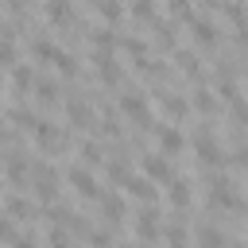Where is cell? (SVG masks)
Wrapping results in <instances>:
<instances>
[{"mask_svg": "<svg viewBox=\"0 0 248 248\" xmlns=\"http://www.w3.org/2000/svg\"><path fill=\"white\" fill-rule=\"evenodd\" d=\"M35 143H39L43 151H58V147L66 143V136H62V128H54L50 120H39V124H35Z\"/></svg>", "mask_w": 248, "mask_h": 248, "instance_id": "cell-1", "label": "cell"}, {"mask_svg": "<svg viewBox=\"0 0 248 248\" xmlns=\"http://www.w3.org/2000/svg\"><path fill=\"white\" fill-rule=\"evenodd\" d=\"M143 178L147 182H170V167H167V159L159 155V151H151V155H143Z\"/></svg>", "mask_w": 248, "mask_h": 248, "instance_id": "cell-2", "label": "cell"}, {"mask_svg": "<svg viewBox=\"0 0 248 248\" xmlns=\"http://www.w3.org/2000/svg\"><path fill=\"white\" fill-rule=\"evenodd\" d=\"M70 186H74L81 198H101V186H97V178H93L85 167H70Z\"/></svg>", "mask_w": 248, "mask_h": 248, "instance_id": "cell-3", "label": "cell"}, {"mask_svg": "<svg viewBox=\"0 0 248 248\" xmlns=\"http://www.w3.org/2000/svg\"><path fill=\"white\" fill-rule=\"evenodd\" d=\"M120 112H124V116H132L136 124H147V120H151L147 101H143L140 93H124V97H120Z\"/></svg>", "mask_w": 248, "mask_h": 248, "instance_id": "cell-4", "label": "cell"}, {"mask_svg": "<svg viewBox=\"0 0 248 248\" xmlns=\"http://www.w3.org/2000/svg\"><path fill=\"white\" fill-rule=\"evenodd\" d=\"M182 147H186V136H182L178 128H170V124H167V128L159 132V155H178Z\"/></svg>", "mask_w": 248, "mask_h": 248, "instance_id": "cell-5", "label": "cell"}, {"mask_svg": "<svg viewBox=\"0 0 248 248\" xmlns=\"http://www.w3.org/2000/svg\"><path fill=\"white\" fill-rule=\"evenodd\" d=\"M194 147H198V159H202V163H221V143H217L209 132H202V136L194 140Z\"/></svg>", "mask_w": 248, "mask_h": 248, "instance_id": "cell-6", "label": "cell"}, {"mask_svg": "<svg viewBox=\"0 0 248 248\" xmlns=\"http://www.w3.org/2000/svg\"><path fill=\"white\" fill-rule=\"evenodd\" d=\"M66 116H70V120H74L78 128L93 124V108H89V105H85L81 97H70V101H66Z\"/></svg>", "mask_w": 248, "mask_h": 248, "instance_id": "cell-7", "label": "cell"}, {"mask_svg": "<svg viewBox=\"0 0 248 248\" xmlns=\"http://www.w3.org/2000/svg\"><path fill=\"white\" fill-rule=\"evenodd\" d=\"M4 174H8V182H16V186H19L23 178H31V167H27V159H23V155H12V159H8V167H4Z\"/></svg>", "mask_w": 248, "mask_h": 248, "instance_id": "cell-8", "label": "cell"}, {"mask_svg": "<svg viewBox=\"0 0 248 248\" xmlns=\"http://www.w3.org/2000/svg\"><path fill=\"white\" fill-rule=\"evenodd\" d=\"M97 202H101V213H105L108 221H120V217H124V198H116V194H101Z\"/></svg>", "mask_w": 248, "mask_h": 248, "instance_id": "cell-9", "label": "cell"}, {"mask_svg": "<svg viewBox=\"0 0 248 248\" xmlns=\"http://www.w3.org/2000/svg\"><path fill=\"white\" fill-rule=\"evenodd\" d=\"M136 232H140L143 240H155V236H159V221H155L151 209H143V213L136 217Z\"/></svg>", "mask_w": 248, "mask_h": 248, "instance_id": "cell-10", "label": "cell"}, {"mask_svg": "<svg viewBox=\"0 0 248 248\" xmlns=\"http://www.w3.org/2000/svg\"><path fill=\"white\" fill-rule=\"evenodd\" d=\"M194 39H198L202 46H213V43H217V27H213V19H194Z\"/></svg>", "mask_w": 248, "mask_h": 248, "instance_id": "cell-11", "label": "cell"}, {"mask_svg": "<svg viewBox=\"0 0 248 248\" xmlns=\"http://www.w3.org/2000/svg\"><path fill=\"white\" fill-rule=\"evenodd\" d=\"M167 198H170V205H186L190 202V182H182V178H170V190H167Z\"/></svg>", "mask_w": 248, "mask_h": 248, "instance_id": "cell-12", "label": "cell"}, {"mask_svg": "<svg viewBox=\"0 0 248 248\" xmlns=\"http://www.w3.org/2000/svg\"><path fill=\"white\" fill-rule=\"evenodd\" d=\"M128 194H136V198H143V202H151L155 198V186L140 174V178H128Z\"/></svg>", "mask_w": 248, "mask_h": 248, "instance_id": "cell-13", "label": "cell"}, {"mask_svg": "<svg viewBox=\"0 0 248 248\" xmlns=\"http://www.w3.org/2000/svg\"><path fill=\"white\" fill-rule=\"evenodd\" d=\"M31 81H35V74H31V66H12V85L16 89H31Z\"/></svg>", "mask_w": 248, "mask_h": 248, "instance_id": "cell-14", "label": "cell"}, {"mask_svg": "<svg viewBox=\"0 0 248 248\" xmlns=\"http://www.w3.org/2000/svg\"><path fill=\"white\" fill-rule=\"evenodd\" d=\"M54 66H58L62 74H78V58H74L70 50H62V46H58V54H54Z\"/></svg>", "mask_w": 248, "mask_h": 248, "instance_id": "cell-15", "label": "cell"}, {"mask_svg": "<svg viewBox=\"0 0 248 248\" xmlns=\"http://www.w3.org/2000/svg\"><path fill=\"white\" fill-rule=\"evenodd\" d=\"M198 248H225V236H221L217 229H202V236H198Z\"/></svg>", "mask_w": 248, "mask_h": 248, "instance_id": "cell-16", "label": "cell"}, {"mask_svg": "<svg viewBox=\"0 0 248 248\" xmlns=\"http://www.w3.org/2000/svg\"><path fill=\"white\" fill-rule=\"evenodd\" d=\"M0 66H16V43L0 39Z\"/></svg>", "mask_w": 248, "mask_h": 248, "instance_id": "cell-17", "label": "cell"}, {"mask_svg": "<svg viewBox=\"0 0 248 248\" xmlns=\"http://www.w3.org/2000/svg\"><path fill=\"white\" fill-rule=\"evenodd\" d=\"M39 101H58V85L54 81H39Z\"/></svg>", "mask_w": 248, "mask_h": 248, "instance_id": "cell-18", "label": "cell"}, {"mask_svg": "<svg viewBox=\"0 0 248 248\" xmlns=\"http://www.w3.org/2000/svg\"><path fill=\"white\" fill-rule=\"evenodd\" d=\"M194 105H198L202 112H209V108H213V97H209V89H198V93H194Z\"/></svg>", "mask_w": 248, "mask_h": 248, "instance_id": "cell-19", "label": "cell"}, {"mask_svg": "<svg viewBox=\"0 0 248 248\" xmlns=\"http://www.w3.org/2000/svg\"><path fill=\"white\" fill-rule=\"evenodd\" d=\"M97 12H101L105 19H116V16H124V8H120V4H97Z\"/></svg>", "mask_w": 248, "mask_h": 248, "instance_id": "cell-20", "label": "cell"}, {"mask_svg": "<svg viewBox=\"0 0 248 248\" xmlns=\"http://www.w3.org/2000/svg\"><path fill=\"white\" fill-rule=\"evenodd\" d=\"M132 16L136 19H151L155 16V4H132Z\"/></svg>", "mask_w": 248, "mask_h": 248, "instance_id": "cell-21", "label": "cell"}, {"mask_svg": "<svg viewBox=\"0 0 248 248\" xmlns=\"http://www.w3.org/2000/svg\"><path fill=\"white\" fill-rule=\"evenodd\" d=\"M170 16L174 19H194V8L190 4H170Z\"/></svg>", "mask_w": 248, "mask_h": 248, "instance_id": "cell-22", "label": "cell"}, {"mask_svg": "<svg viewBox=\"0 0 248 248\" xmlns=\"http://www.w3.org/2000/svg\"><path fill=\"white\" fill-rule=\"evenodd\" d=\"M46 16H50V19H70V4H50Z\"/></svg>", "mask_w": 248, "mask_h": 248, "instance_id": "cell-23", "label": "cell"}, {"mask_svg": "<svg viewBox=\"0 0 248 248\" xmlns=\"http://www.w3.org/2000/svg\"><path fill=\"white\" fill-rule=\"evenodd\" d=\"M167 240H170V248H186V232H182L178 225H174V229L167 232Z\"/></svg>", "mask_w": 248, "mask_h": 248, "instance_id": "cell-24", "label": "cell"}, {"mask_svg": "<svg viewBox=\"0 0 248 248\" xmlns=\"http://www.w3.org/2000/svg\"><path fill=\"white\" fill-rule=\"evenodd\" d=\"M232 116H236V120H240V124H248V105H244V101H240V97H236V101H232Z\"/></svg>", "mask_w": 248, "mask_h": 248, "instance_id": "cell-25", "label": "cell"}, {"mask_svg": "<svg viewBox=\"0 0 248 248\" xmlns=\"http://www.w3.org/2000/svg\"><path fill=\"white\" fill-rule=\"evenodd\" d=\"M178 62H182L186 74H198V58H194V54H178Z\"/></svg>", "mask_w": 248, "mask_h": 248, "instance_id": "cell-26", "label": "cell"}, {"mask_svg": "<svg viewBox=\"0 0 248 248\" xmlns=\"http://www.w3.org/2000/svg\"><path fill=\"white\" fill-rule=\"evenodd\" d=\"M8 213H16V217H23V213H27V202H19V198H12V202H8Z\"/></svg>", "mask_w": 248, "mask_h": 248, "instance_id": "cell-27", "label": "cell"}, {"mask_svg": "<svg viewBox=\"0 0 248 248\" xmlns=\"http://www.w3.org/2000/svg\"><path fill=\"white\" fill-rule=\"evenodd\" d=\"M0 240H16V236H12V225H8L4 217H0Z\"/></svg>", "mask_w": 248, "mask_h": 248, "instance_id": "cell-28", "label": "cell"}, {"mask_svg": "<svg viewBox=\"0 0 248 248\" xmlns=\"http://www.w3.org/2000/svg\"><path fill=\"white\" fill-rule=\"evenodd\" d=\"M50 248H70V244H66V236H58V232H54V236H50Z\"/></svg>", "mask_w": 248, "mask_h": 248, "instance_id": "cell-29", "label": "cell"}, {"mask_svg": "<svg viewBox=\"0 0 248 248\" xmlns=\"http://www.w3.org/2000/svg\"><path fill=\"white\" fill-rule=\"evenodd\" d=\"M16 248H35V240H27V236H16Z\"/></svg>", "mask_w": 248, "mask_h": 248, "instance_id": "cell-30", "label": "cell"}, {"mask_svg": "<svg viewBox=\"0 0 248 248\" xmlns=\"http://www.w3.org/2000/svg\"><path fill=\"white\" fill-rule=\"evenodd\" d=\"M236 248H244V244H236Z\"/></svg>", "mask_w": 248, "mask_h": 248, "instance_id": "cell-31", "label": "cell"}, {"mask_svg": "<svg viewBox=\"0 0 248 248\" xmlns=\"http://www.w3.org/2000/svg\"><path fill=\"white\" fill-rule=\"evenodd\" d=\"M128 248H132V244H128Z\"/></svg>", "mask_w": 248, "mask_h": 248, "instance_id": "cell-32", "label": "cell"}]
</instances>
